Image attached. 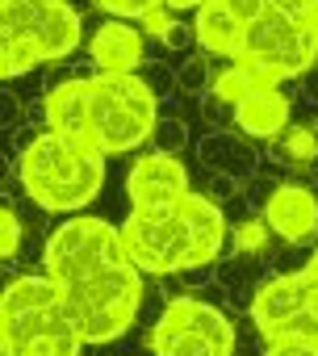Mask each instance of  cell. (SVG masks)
Instances as JSON below:
<instances>
[{
	"mask_svg": "<svg viewBox=\"0 0 318 356\" xmlns=\"http://www.w3.org/2000/svg\"><path fill=\"white\" fill-rule=\"evenodd\" d=\"M84 335L76 331L63 285L47 273L13 277L0 302V356H80Z\"/></svg>",
	"mask_w": 318,
	"mask_h": 356,
	"instance_id": "1",
	"label": "cell"
},
{
	"mask_svg": "<svg viewBox=\"0 0 318 356\" xmlns=\"http://www.w3.org/2000/svg\"><path fill=\"white\" fill-rule=\"evenodd\" d=\"M22 189L51 214H80L105 185V151L59 138L55 130L26 143L17 155Z\"/></svg>",
	"mask_w": 318,
	"mask_h": 356,
	"instance_id": "2",
	"label": "cell"
},
{
	"mask_svg": "<svg viewBox=\"0 0 318 356\" xmlns=\"http://www.w3.org/2000/svg\"><path fill=\"white\" fill-rule=\"evenodd\" d=\"M80 38L84 22L67 0H9V5H0V72H5V80L72 55Z\"/></svg>",
	"mask_w": 318,
	"mask_h": 356,
	"instance_id": "3",
	"label": "cell"
},
{
	"mask_svg": "<svg viewBox=\"0 0 318 356\" xmlns=\"http://www.w3.org/2000/svg\"><path fill=\"white\" fill-rule=\"evenodd\" d=\"M88 118H92V147L105 155H126L142 147L159 126V101L147 80L134 72L88 76Z\"/></svg>",
	"mask_w": 318,
	"mask_h": 356,
	"instance_id": "4",
	"label": "cell"
},
{
	"mask_svg": "<svg viewBox=\"0 0 318 356\" xmlns=\"http://www.w3.org/2000/svg\"><path fill=\"white\" fill-rule=\"evenodd\" d=\"M63 306L84 343H113L117 335H126V327L142 306V268L126 260L76 285H63Z\"/></svg>",
	"mask_w": 318,
	"mask_h": 356,
	"instance_id": "5",
	"label": "cell"
},
{
	"mask_svg": "<svg viewBox=\"0 0 318 356\" xmlns=\"http://www.w3.org/2000/svg\"><path fill=\"white\" fill-rule=\"evenodd\" d=\"M130 252H126V239H122V227L105 222V218H67L51 231L47 248H42V273L55 277L59 285H76L101 268H113V264H126Z\"/></svg>",
	"mask_w": 318,
	"mask_h": 356,
	"instance_id": "6",
	"label": "cell"
},
{
	"mask_svg": "<svg viewBox=\"0 0 318 356\" xmlns=\"http://www.w3.org/2000/svg\"><path fill=\"white\" fill-rule=\"evenodd\" d=\"M318 59V38L306 22L285 17V13H264L243 30V47H239V63H247L256 76H264L268 84L293 80L301 72H310Z\"/></svg>",
	"mask_w": 318,
	"mask_h": 356,
	"instance_id": "7",
	"label": "cell"
},
{
	"mask_svg": "<svg viewBox=\"0 0 318 356\" xmlns=\"http://www.w3.org/2000/svg\"><path fill=\"white\" fill-rule=\"evenodd\" d=\"M122 239L130 260L142 273L168 277V273H185L197 268V248H193V231L185 218V206H168V210H130L122 222Z\"/></svg>",
	"mask_w": 318,
	"mask_h": 356,
	"instance_id": "8",
	"label": "cell"
},
{
	"mask_svg": "<svg viewBox=\"0 0 318 356\" xmlns=\"http://www.w3.org/2000/svg\"><path fill=\"white\" fill-rule=\"evenodd\" d=\"M151 352L155 356H231L235 327L210 302L172 298L159 323L151 327Z\"/></svg>",
	"mask_w": 318,
	"mask_h": 356,
	"instance_id": "9",
	"label": "cell"
},
{
	"mask_svg": "<svg viewBox=\"0 0 318 356\" xmlns=\"http://www.w3.org/2000/svg\"><path fill=\"white\" fill-rule=\"evenodd\" d=\"M189 193H193L189 189V172L168 151H151V155L134 159V168L126 176L130 210H168V206H181Z\"/></svg>",
	"mask_w": 318,
	"mask_h": 356,
	"instance_id": "10",
	"label": "cell"
},
{
	"mask_svg": "<svg viewBox=\"0 0 318 356\" xmlns=\"http://www.w3.org/2000/svg\"><path fill=\"white\" fill-rule=\"evenodd\" d=\"M310 293H314V281H310L306 268L281 273V277H272L268 285H260V293H256V302H251V323H256V331H260L264 339L285 335V327H289L297 314L310 310Z\"/></svg>",
	"mask_w": 318,
	"mask_h": 356,
	"instance_id": "11",
	"label": "cell"
},
{
	"mask_svg": "<svg viewBox=\"0 0 318 356\" xmlns=\"http://www.w3.org/2000/svg\"><path fill=\"white\" fill-rule=\"evenodd\" d=\"M47 130H55L67 143L92 147V118H88V80H63L47 92Z\"/></svg>",
	"mask_w": 318,
	"mask_h": 356,
	"instance_id": "12",
	"label": "cell"
},
{
	"mask_svg": "<svg viewBox=\"0 0 318 356\" xmlns=\"http://www.w3.org/2000/svg\"><path fill=\"white\" fill-rule=\"evenodd\" d=\"M264 218H268V227H272L281 239L306 243V239H314V231H318V202H314V193L301 189V185H281V189H272V197H268V206H264Z\"/></svg>",
	"mask_w": 318,
	"mask_h": 356,
	"instance_id": "13",
	"label": "cell"
},
{
	"mask_svg": "<svg viewBox=\"0 0 318 356\" xmlns=\"http://www.w3.org/2000/svg\"><path fill=\"white\" fill-rule=\"evenodd\" d=\"M88 51H92V63H97V72L122 76V72H134V67L142 63V34H138L130 22L113 17V22H105V26L92 34Z\"/></svg>",
	"mask_w": 318,
	"mask_h": 356,
	"instance_id": "14",
	"label": "cell"
},
{
	"mask_svg": "<svg viewBox=\"0 0 318 356\" xmlns=\"http://www.w3.org/2000/svg\"><path fill=\"white\" fill-rule=\"evenodd\" d=\"M235 122L243 134L251 138H276L285 126H289V97L276 88V84H264L256 88L243 105H235Z\"/></svg>",
	"mask_w": 318,
	"mask_h": 356,
	"instance_id": "15",
	"label": "cell"
},
{
	"mask_svg": "<svg viewBox=\"0 0 318 356\" xmlns=\"http://www.w3.org/2000/svg\"><path fill=\"white\" fill-rule=\"evenodd\" d=\"M243 22L222 5V0H210V5L197 9L193 17V38L210 51V55H226V59H239V47H243Z\"/></svg>",
	"mask_w": 318,
	"mask_h": 356,
	"instance_id": "16",
	"label": "cell"
},
{
	"mask_svg": "<svg viewBox=\"0 0 318 356\" xmlns=\"http://www.w3.org/2000/svg\"><path fill=\"white\" fill-rule=\"evenodd\" d=\"M181 206H185V218H189V231H193V248H197V268H201L226 243V214L201 193H189Z\"/></svg>",
	"mask_w": 318,
	"mask_h": 356,
	"instance_id": "17",
	"label": "cell"
},
{
	"mask_svg": "<svg viewBox=\"0 0 318 356\" xmlns=\"http://www.w3.org/2000/svg\"><path fill=\"white\" fill-rule=\"evenodd\" d=\"M264 84H268L264 76H256V72H251L247 63L231 59V67H226V72H222V76L214 80V92H218V97H222L226 105H243V101H247V97H251L256 88H264Z\"/></svg>",
	"mask_w": 318,
	"mask_h": 356,
	"instance_id": "18",
	"label": "cell"
},
{
	"mask_svg": "<svg viewBox=\"0 0 318 356\" xmlns=\"http://www.w3.org/2000/svg\"><path fill=\"white\" fill-rule=\"evenodd\" d=\"M97 9H105L109 17H122V22H147L151 13L168 9V0H92Z\"/></svg>",
	"mask_w": 318,
	"mask_h": 356,
	"instance_id": "19",
	"label": "cell"
},
{
	"mask_svg": "<svg viewBox=\"0 0 318 356\" xmlns=\"http://www.w3.org/2000/svg\"><path fill=\"white\" fill-rule=\"evenodd\" d=\"M264 356H318V339H268Z\"/></svg>",
	"mask_w": 318,
	"mask_h": 356,
	"instance_id": "20",
	"label": "cell"
},
{
	"mask_svg": "<svg viewBox=\"0 0 318 356\" xmlns=\"http://www.w3.org/2000/svg\"><path fill=\"white\" fill-rule=\"evenodd\" d=\"M222 5H226L243 26H251L256 17H264V13H268V0H222Z\"/></svg>",
	"mask_w": 318,
	"mask_h": 356,
	"instance_id": "21",
	"label": "cell"
},
{
	"mask_svg": "<svg viewBox=\"0 0 318 356\" xmlns=\"http://www.w3.org/2000/svg\"><path fill=\"white\" fill-rule=\"evenodd\" d=\"M17 243H22V222H17L13 206H5V239H0V248H5V260L17 256Z\"/></svg>",
	"mask_w": 318,
	"mask_h": 356,
	"instance_id": "22",
	"label": "cell"
},
{
	"mask_svg": "<svg viewBox=\"0 0 318 356\" xmlns=\"http://www.w3.org/2000/svg\"><path fill=\"white\" fill-rule=\"evenodd\" d=\"M155 134H159V151H168V155L185 143V126H181V122H159Z\"/></svg>",
	"mask_w": 318,
	"mask_h": 356,
	"instance_id": "23",
	"label": "cell"
},
{
	"mask_svg": "<svg viewBox=\"0 0 318 356\" xmlns=\"http://www.w3.org/2000/svg\"><path fill=\"white\" fill-rule=\"evenodd\" d=\"M268 9H272V13H285V17L306 22V17H310V9H314V0H268Z\"/></svg>",
	"mask_w": 318,
	"mask_h": 356,
	"instance_id": "24",
	"label": "cell"
},
{
	"mask_svg": "<svg viewBox=\"0 0 318 356\" xmlns=\"http://www.w3.org/2000/svg\"><path fill=\"white\" fill-rule=\"evenodd\" d=\"M285 151L306 159V155H314V138H310L306 130H293V134H285Z\"/></svg>",
	"mask_w": 318,
	"mask_h": 356,
	"instance_id": "25",
	"label": "cell"
},
{
	"mask_svg": "<svg viewBox=\"0 0 318 356\" xmlns=\"http://www.w3.org/2000/svg\"><path fill=\"white\" fill-rule=\"evenodd\" d=\"M210 0H168V9H201Z\"/></svg>",
	"mask_w": 318,
	"mask_h": 356,
	"instance_id": "26",
	"label": "cell"
},
{
	"mask_svg": "<svg viewBox=\"0 0 318 356\" xmlns=\"http://www.w3.org/2000/svg\"><path fill=\"white\" fill-rule=\"evenodd\" d=\"M306 26L314 30V38H318V0H314V9H310V17H306Z\"/></svg>",
	"mask_w": 318,
	"mask_h": 356,
	"instance_id": "27",
	"label": "cell"
},
{
	"mask_svg": "<svg viewBox=\"0 0 318 356\" xmlns=\"http://www.w3.org/2000/svg\"><path fill=\"white\" fill-rule=\"evenodd\" d=\"M306 273H310V281H314V285H318V252H314V256H310V264H306Z\"/></svg>",
	"mask_w": 318,
	"mask_h": 356,
	"instance_id": "28",
	"label": "cell"
},
{
	"mask_svg": "<svg viewBox=\"0 0 318 356\" xmlns=\"http://www.w3.org/2000/svg\"><path fill=\"white\" fill-rule=\"evenodd\" d=\"M310 314H314V323H318V285H314V293H310Z\"/></svg>",
	"mask_w": 318,
	"mask_h": 356,
	"instance_id": "29",
	"label": "cell"
},
{
	"mask_svg": "<svg viewBox=\"0 0 318 356\" xmlns=\"http://www.w3.org/2000/svg\"><path fill=\"white\" fill-rule=\"evenodd\" d=\"M0 5H9V0H0Z\"/></svg>",
	"mask_w": 318,
	"mask_h": 356,
	"instance_id": "30",
	"label": "cell"
}]
</instances>
